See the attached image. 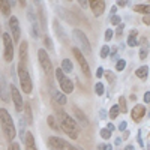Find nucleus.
<instances>
[{
	"mask_svg": "<svg viewBox=\"0 0 150 150\" xmlns=\"http://www.w3.org/2000/svg\"><path fill=\"white\" fill-rule=\"evenodd\" d=\"M57 117L60 120V125L63 126L62 131L66 132V135H69L71 138L77 140L78 138V125H77V122H75L71 116H68L63 110H57Z\"/></svg>",
	"mask_w": 150,
	"mask_h": 150,
	"instance_id": "obj_1",
	"label": "nucleus"
},
{
	"mask_svg": "<svg viewBox=\"0 0 150 150\" xmlns=\"http://www.w3.org/2000/svg\"><path fill=\"white\" fill-rule=\"evenodd\" d=\"M0 125H2V129L6 135V138L12 143V140L17 137V129H15L14 120H12L6 108H0Z\"/></svg>",
	"mask_w": 150,
	"mask_h": 150,
	"instance_id": "obj_2",
	"label": "nucleus"
},
{
	"mask_svg": "<svg viewBox=\"0 0 150 150\" xmlns=\"http://www.w3.org/2000/svg\"><path fill=\"white\" fill-rule=\"evenodd\" d=\"M17 71H18V78H20V84H21V90L24 93H32L33 83H32V78H30V74L27 71V66L23 65L20 62L18 66H17Z\"/></svg>",
	"mask_w": 150,
	"mask_h": 150,
	"instance_id": "obj_3",
	"label": "nucleus"
},
{
	"mask_svg": "<svg viewBox=\"0 0 150 150\" xmlns=\"http://www.w3.org/2000/svg\"><path fill=\"white\" fill-rule=\"evenodd\" d=\"M72 38L74 41L77 42L78 45V50L83 53V54H92V47H90V42L87 39V36L80 30V29H75L72 30Z\"/></svg>",
	"mask_w": 150,
	"mask_h": 150,
	"instance_id": "obj_4",
	"label": "nucleus"
},
{
	"mask_svg": "<svg viewBox=\"0 0 150 150\" xmlns=\"http://www.w3.org/2000/svg\"><path fill=\"white\" fill-rule=\"evenodd\" d=\"M48 146L51 147V150H83L80 147H75L71 143H68L63 138H59V137H50L48 138Z\"/></svg>",
	"mask_w": 150,
	"mask_h": 150,
	"instance_id": "obj_5",
	"label": "nucleus"
},
{
	"mask_svg": "<svg viewBox=\"0 0 150 150\" xmlns=\"http://www.w3.org/2000/svg\"><path fill=\"white\" fill-rule=\"evenodd\" d=\"M54 74H56V77H57V81H59V84H60L62 92H63L65 95L72 93V92H74V83H72V81L66 77V75H65V72L62 71V68L56 69Z\"/></svg>",
	"mask_w": 150,
	"mask_h": 150,
	"instance_id": "obj_6",
	"label": "nucleus"
},
{
	"mask_svg": "<svg viewBox=\"0 0 150 150\" xmlns=\"http://www.w3.org/2000/svg\"><path fill=\"white\" fill-rule=\"evenodd\" d=\"M2 38H3V57L8 63H11L14 60V42H12L8 33H3Z\"/></svg>",
	"mask_w": 150,
	"mask_h": 150,
	"instance_id": "obj_7",
	"label": "nucleus"
},
{
	"mask_svg": "<svg viewBox=\"0 0 150 150\" xmlns=\"http://www.w3.org/2000/svg\"><path fill=\"white\" fill-rule=\"evenodd\" d=\"M38 59H39V63H41V66H42V69H44V72L48 75V77H51L53 75V72H54V69H53V63H51V60H50V57H48V53L45 51V50H39L38 51Z\"/></svg>",
	"mask_w": 150,
	"mask_h": 150,
	"instance_id": "obj_8",
	"label": "nucleus"
},
{
	"mask_svg": "<svg viewBox=\"0 0 150 150\" xmlns=\"http://www.w3.org/2000/svg\"><path fill=\"white\" fill-rule=\"evenodd\" d=\"M72 53H74L75 59H77V62H78V65H80V68H81L83 74L86 75V77H90V68H89V63H87V60H86L84 54L80 51V50H78L77 47L72 48Z\"/></svg>",
	"mask_w": 150,
	"mask_h": 150,
	"instance_id": "obj_9",
	"label": "nucleus"
},
{
	"mask_svg": "<svg viewBox=\"0 0 150 150\" xmlns=\"http://www.w3.org/2000/svg\"><path fill=\"white\" fill-rule=\"evenodd\" d=\"M27 20L32 24V30H30L32 36L35 38V39H38V38H39V24H38V17H36V14H35V11H33L32 6L27 9Z\"/></svg>",
	"mask_w": 150,
	"mask_h": 150,
	"instance_id": "obj_10",
	"label": "nucleus"
},
{
	"mask_svg": "<svg viewBox=\"0 0 150 150\" xmlns=\"http://www.w3.org/2000/svg\"><path fill=\"white\" fill-rule=\"evenodd\" d=\"M9 89H11V98H12V101H14V107L17 110V112H20L23 108H24V101H23V98L17 89V86H9Z\"/></svg>",
	"mask_w": 150,
	"mask_h": 150,
	"instance_id": "obj_11",
	"label": "nucleus"
},
{
	"mask_svg": "<svg viewBox=\"0 0 150 150\" xmlns=\"http://www.w3.org/2000/svg\"><path fill=\"white\" fill-rule=\"evenodd\" d=\"M9 29L12 32V38H14V42L18 44L20 38H21V27H20V21L17 17H11L9 18Z\"/></svg>",
	"mask_w": 150,
	"mask_h": 150,
	"instance_id": "obj_12",
	"label": "nucleus"
},
{
	"mask_svg": "<svg viewBox=\"0 0 150 150\" xmlns=\"http://www.w3.org/2000/svg\"><path fill=\"white\" fill-rule=\"evenodd\" d=\"M89 3H90V9H92L95 17H99V15L104 14V11H105V2L104 0H92Z\"/></svg>",
	"mask_w": 150,
	"mask_h": 150,
	"instance_id": "obj_13",
	"label": "nucleus"
},
{
	"mask_svg": "<svg viewBox=\"0 0 150 150\" xmlns=\"http://www.w3.org/2000/svg\"><path fill=\"white\" fill-rule=\"evenodd\" d=\"M144 114H146V107H144V105H141V104L135 105V107L132 108V111H131L132 120H134L135 123L141 122V120H143V117H144Z\"/></svg>",
	"mask_w": 150,
	"mask_h": 150,
	"instance_id": "obj_14",
	"label": "nucleus"
},
{
	"mask_svg": "<svg viewBox=\"0 0 150 150\" xmlns=\"http://www.w3.org/2000/svg\"><path fill=\"white\" fill-rule=\"evenodd\" d=\"M50 92H51V96H53V99H54V102L56 104H59V105H65L66 102H68V98H66V95L65 93H60L56 87H50Z\"/></svg>",
	"mask_w": 150,
	"mask_h": 150,
	"instance_id": "obj_15",
	"label": "nucleus"
},
{
	"mask_svg": "<svg viewBox=\"0 0 150 150\" xmlns=\"http://www.w3.org/2000/svg\"><path fill=\"white\" fill-rule=\"evenodd\" d=\"M9 93H11V89L6 84V80L3 77H0V99L8 102L9 101Z\"/></svg>",
	"mask_w": 150,
	"mask_h": 150,
	"instance_id": "obj_16",
	"label": "nucleus"
},
{
	"mask_svg": "<svg viewBox=\"0 0 150 150\" xmlns=\"http://www.w3.org/2000/svg\"><path fill=\"white\" fill-rule=\"evenodd\" d=\"M74 112H75V117H77L78 120V125H81V126H89V119L86 117V114L77 107H74Z\"/></svg>",
	"mask_w": 150,
	"mask_h": 150,
	"instance_id": "obj_17",
	"label": "nucleus"
},
{
	"mask_svg": "<svg viewBox=\"0 0 150 150\" xmlns=\"http://www.w3.org/2000/svg\"><path fill=\"white\" fill-rule=\"evenodd\" d=\"M53 26H54V29H56V35L59 36V39L62 41V42H68V36H66V33L63 32V27L60 26V23L57 21V20H54L53 21Z\"/></svg>",
	"mask_w": 150,
	"mask_h": 150,
	"instance_id": "obj_18",
	"label": "nucleus"
},
{
	"mask_svg": "<svg viewBox=\"0 0 150 150\" xmlns=\"http://www.w3.org/2000/svg\"><path fill=\"white\" fill-rule=\"evenodd\" d=\"M24 144H26V150H38L36 149V143H35V137L32 132H26L24 137Z\"/></svg>",
	"mask_w": 150,
	"mask_h": 150,
	"instance_id": "obj_19",
	"label": "nucleus"
},
{
	"mask_svg": "<svg viewBox=\"0 0 150 150\" xmlns=\"http://www.w3.org/2000/svg\"><path fill=\"white\" fill-rule=\"evenodd\" d=\"M27 48H29V44L26 41H23L20 45V59L23 65H27Z\"/></svg>",
	"mask_w": 150,
	"mask_h": 150,
	"instance_id": "obj_20",
	"label": "nucleus"
},
{
	"mask_svg": "<svg viewBox=\"0 0 150 150\" xmlns=\"http://www.w3.org/2000/svg\"><path fill=\"white\" fill-rule=\"evenodd\" d=\"M138 44H141L140 59L144 60V59H147V54H149V41H147V38H141V41H140Z\"/></svg>",
	"mask_w": 150,
	"mask_h": 150,
	"instance_id": "obj_21",
	"label": "nucleus"
},
{
	"mask_svg": "<svg viewBox=\"0 0 150 150\" xmlns=\"http://www.w3.org/2000/svg\"><path fill=\"white\" fill-rule=\"evenodd\" d=\"M24 116H26V122H27L29 125L33 123V114H32L30 102H26V104H24Z\"/></svg>",
	"mask_w": 150,
	"mask_h": 150,
	"instance_id": "obj_22",
	"label": "nucleus"
},
{
	"mask_svg": "<svg viewBox=\"0 0 150 150\" xmlns=\"http://www.w3.org/2000/svg\"><path fill=\"white\" fill-rule=\"evenodd\" d=\"M135 75H137V77H138L140 80H146V78H147V75H149V66H147V65L140 66L138 69L135 71Z\"/></svg>",
	"mask_w": 150,
	"mask_h": 150,
	"instance_id": "obj_23",
	"label": "nucleus"
},
{
	"mask_svg": "<svg viewBox=\"0 0 150 150\" xmlns=\"http://www.w3.org/2000/svg\"><path fill=\"white\" fill-rule=\"evenodd\" d=\"M0 12H2L5 17H8L11 14V3L6 2V0H0Z\"/></svg>",
	"mask_w": 150,
	"mask_h": 150,
	"instance_id": "obj_24",
	"label": "nucleus"
},
{
	"mask_svg": "<svg viewBox=\"0 0 150 150\" xmlns=\"http://www.w3.org/2000/svg\"><path fill=\"white\" fill-rule=\"evenodd\" d=\"M134 11L135 12H140V14H144V15H150V5H137L134 6Z\"/></svg>",
	"mask_w": 150,
	"mask_h": 150,
	"instance_id": "obj_25",
	"label": "nucleus"
},
{
	"mask_svg": "<svg viewBox=\"0 0 150 150\" xmlns=\"http://www.w3.org/2000/svg\"><path fill=\"white\" fill-rule=\"evenodd\" d=\"M36 5L39 6V12H38V15H39V21H41L42 30H47V20H45V14H44V9L41 8V3H39V2H36Z\"/></svg>",
	"mask_w": 150,
	"mask_h": 150,
	"instance_id": "obj_26",
	"label": "nucleus"
},
{
	"mask_svg": "<svg viewBox=\"0 0 150 150\" xmlns=\"http://www.w3.org/2000/svg\"><path fill=\"white\" fill-rule=\"evenodd\" d=\"M72 69H74V66H72V62H71L69 59L62 60V71L66 72V74H69V72H72Z\"/></svg>",
	"mask_w": 150,
	"mask_h": 150,
	"instance_id": "obj_27",
	"label": "nucleus"
},
{
	"mask_svg": "<svg viewBox=\"0 0 150 150\" xmlns=\"http://www.w3.org/2000/svg\"><path fill=\"white\" fill-rule=\"evenodd\" d=\"M128 45L129 47H137V45H138V41H137V30L135 29L131 30V35L128 38Z\"/></svg>",
	"mask_w": 150,
	"mask_h": 150,
	"instance_id": "obj_28",
	"label": "nucleus"
},
{
	"mask_svg": "<svg viewBox=\"0 0 150 150\" xmlns=\"http://www.w3.org/2000/svg\"><path fill=\"white\" fill-rule=\"evenodd\" d=\"M47 122H48V126L51 128V129H54L56 132H59V131H62V128H59L57 126V122H56V119H54V116H48V119H47Z\"/></svg>",
	"mask_w": 150,
	"mask_h": 150,
	"instance_id": "obj_29",
	"label": "nucleus"
},
{
	"mask_svg": "<svg viewBox=\"0 0 150 150\" xmlns=\"http://www.w3.org/2000/svg\"><path fill=\"white\" fill-rule=\"evenodd\" d=\"M119 110H120V112H125V114H126L128 104H126V98H125V96H120L119 98Z\"/></svg>",
	"mask_w": 150,
	"mask_h": 150,
	"instance_id": "obj_30",
	"label": "nucleus"
},
{
	"mask_svg": "<svg viewBox=\"0 0 150 150\" xmlns=\"http://www.w3.org/2000/svg\"><path fill=\"white\" fill-rule=\"evenodd\" d=\"M95 92H96V95H98V96H102V95H104V92H105V87H104V84H102L101 81L95 84Z\"/></svg>",
	"mask_w": 150,
	"mask_h": 150,
	"instance_id": "obj_31",
	"label": "nucleus"
},
{
	"mask_svg": "<svg viewBox=\"0 0 150 150\" xmlns=\"http://www.w3.org/2000/svg\"><path fill=\"white\" fill-rule=\"evenodd\" d=\"M18 123H20V137H21V140L24 141V137H26V126H24V120L20 117V120H18Z\"/></svg>",
	"mask_w": 150,
	"mask_h": 150,
	"instance_id": "obj_32",
	"label": "nucleus"
},
{
	"mask_svg": "<svg viewBox=\"0 0 150 150\" xmlns=\"http://www.w3.org/2000/svg\"><path fill=\"white\" fill-rule=\"evenodd\" d=\"M120 114V110H119V105H114V107H111V110H110V117L111 119H116L117 116Z\"/></svg>",
	"mask_w": 150,
	"mask_h": 150,
	"instance_id": "obj_33",
	"label": "nucleus"
},
{
	"mask_svg": "<svg viewBox=\"0 0 150 150\" xmlns=\"http://www.w3.org/2000/svg\"><path fill=\"white\" fill-rule=\"evenodd\" d=\"M110 53H111V48H110L108 45H104V47L101 48V54H99V56H101L102 59H105V57H108Z\"/></svg>",
	"mask_w": 150,
	"mask_h": 150,
	"instance_id": "obj_34",
	"label": "nucleus"
},
{
	"mask_svg": "<svg viewBox=\"0 0 150 150\" xmlns=\"http://www.w3.org/2000/svg\"><path fill=\"white\" fill-rule=\"evenodd\" d=\"M110 21H111V24H114V26H120V24H122V23H120L122 20H120V17H119L117 14H116V15H111V17H110Z\"/></svg>",
	"mask_w": 150,
	"mask_h": 150,
	"instance_id": "obj_35",
	"label": "nucleus"
},
{
	"mask_svg": "<svg viewBox=\"0 0 150 150\" xmlns=\"http://www.w3.org/2000/svg\"><path fill=\"white\" fill-rule=\"evenodd\" d=\"M125 66H126V62H125L123 59H120V60L117 62V63H116V69H117V71H123V69H125Z\"/></svg>",
	"mask_w": 150,
	"mask_h": 150,
	"instance_id": "obj_36",
	"label": "nucleus"
},
{
	"mask_svg": "<svg viewBox=\"0 0 150 150\" xmlns=\"http://www.w3.org/2000/svg\"><path fill=\"white\" fill-rule=\"evenodd\" d=\"M105 77H107V80H108L110 83H114V80H116V75L112 74L111 71H107V72H105Z\"/></svg>",
	"mask_w": 150,
	"mask_h": 150,
	"instance_id": "obj_37",
	"label": "nucleus"
},
{
	"mask_svg": "<svg viewBox=\"0 0 150 150\" xmlns=\"http://www.w3.org/2000/svg\"><path fill=\"white\" fill-rule=\"evenodd\" d=\"M99 134H101V137H102L104 140H108L110 137H111V132L108 129H101V132H99Z\"/></svg>",
	"mask_w": 150,
	"mask_h": 150,
	"instance_id": "obj_38",
	"label": "nucleus"
},
{
	"mask_svg": "<svg viewBox=\"0 0 150 150\" xmlns=\"http://www.w3.org/2000/svg\"><path fill=\"white\" fill-rule=\"evenodd\" d=\"M44 42H45V47L47 48H53V44H51V39H50L48 36H45L44 38Z\"/></svg>",
	"mask_w": 150,
	"mask_h": 150,
	"instance_id": "obj_39",
	"label": "nucleus"
},
{
	"mask_svg": "<svg viewBox=\"0 0 150 150\" xmlns=\"http://www.w3.org/2000/svg\"><path fill=\"white\" fill-rule=\"evenodd\" d=\"M108 117V114H107V111L105 110H99V119H102V120H105Z\"/></svg>",
	"mask_w": 150,
	"mask_h": 150,
	"instance_id": "obj_40",
	"label": "nucleus"
},
{
	"mask_svg": "<svg viewBox=\"0 0 150 150\" xmlns=\"http://www.w3.org/2000/svg\"><path fill=\"white\" fill-rule=\"evenodd\" d=\"M137 141H138V144L143 147L144 146V143H143V138H141V131H138L137 132Z\"/></svg>",
	"mask_w": 150,
	"mask_h": 150,
	"instance_id": "obj_41",
	"label": "nucleus"
},
{
	"mask_svg": "<svg viewBox=\"0 0 150 150\" xmlns=\"http://www.w3.org/2000/svg\"><path fill=\"white\" fill-rule=\"evenodd\" d=\"M112 38V30L111 29H107V32H105V41H110Z\"/></svg>",
	"mask_w": 150,
	"mask_h": 150,
	"instance_id": "obj_42",
	"label": "nucleus"
},
{
	"mask_svg": "<svg viewBox=\"0 0 150 150\" xmlns=\"http://www.w3.org/2000/svg\"><path fill=\"white\" fill-rule=\"evenodd\" d=\"M98 149H99V150H111L112 147H111L110 144H99Z\"/></svg>",
	"mask_w": 150,
	"mask_h": 150,
	"instance_id": "obj_43",
	"label": "nucleus"
},
{
	"mask_svg": "<svg viewBox=\"0 0 150 150\" xmlns=\"http://www.w3.org/2000/svg\"><path fill=\"white\" fill-rule=\"evenodd\" d=\"M9 150H20V144L12 141V143H11V146H9Z\"/></svg>",
	"mask_w": 150,
	"mask_h": 150,
	"instance_id": "obj_44",
	"label": "nucleus"
},
{
	"mask_svg": "<svg viewBox=\"0 0 150 150\" xmlns=\"http://www.w3.org/2000/svg\"><path fill=\"white\" fill-rule=\"evenodd\" d=\"M126 126H128V123H126V122H120V125H119V129L125 132V131H128V129H126Z\"/></svg>",
	"mask_w": 150,
	"mask_h": 150,
	"instance_id": "obj_45",
	"label": "nucleus"
},
{
	"mask_svg": "<svg viewBox=\"0 0 150 150\" xmlns=\"http://www.w3.org/2000/svg\"><path fill=\"white\" fill-rule=\"evenodd\" d=\"M123 29H125V26H123V24H120V26H117L116 35H117V36H122V33H123Z\"/></svg>",
	"mask_w": 150,
	"mask_h": 150,
	"instance_id": "obj_46",
	"label": "nucleus"
},
{
	"mask_svg": "<svg viewBox=\"0 0 150 150\" xmlns=\"http://www.w3.org/2000/svg\"><path fill=\"white\" fill-rule=\"evenodd\" d=\"M104 74H105V71H104L102 68H98V71H96V77H98V78H102Z\"/></svg>",
	"mask_w": 150,
	"mask_h": 150,
	"instance_id": "obj_47",
	"label": "nucleus"
},
{
	"mask_svg": "<svg viewBox=\"0 0 150 150\" xmlns=\"http://www.w3.org/2000/svg\"><path fill=\"white\" fill-rule=\"evenodd\" d=\"M78 5H81V8H89V6H90V3H89V2H86V0H80Z\"/></svg>",
	"mask_w": 150,
	"mask_h": 150,
	"instance_id": "obj_48",
	"label": "nucleus"
},
{
	"mask_svg": "<svg viewBox=\"0 0 150 150\" xmlns=\"http://www.w3.org/2000/svg\"><path fill=\"white\" fill-rule=\"evenodd\" d=\"M144 102L146 104H150V92H146L144 93Z\"/></svg>",
	"mask_w": 150,
	"mask_h": 150,
	"instance_id": "obj_49",
	"label": "nucleus"
},
{
	"mask_svg": "<svg viewBox=\"0 0 150 150\" xmlns=\"http://www.w3.org/2000/svg\"><path fill=\"white\" fill-rule=\"evenodd\" d=\"M143 23L147 24V26H150V15H146V17L143 18Z\"/></svg>",
	"mask_w": 150,
	"mask_h": 150,
	"instance_id": "obj_50",
	"label": "nucleus"
},
{
	"mask_svg": "<svg viewBox=\"0 0 150 150\" xmlns=\"http://www.w3.org/2000/svg\"><path fill=\"white\" fill-rule=\"evenodd\" d=\"M107 129H108L110 132H112V131H114V125H112V123H108V125H107Z\"/></svg>",
	"mask_w": 150,
	"mask_h": 150,
	"instance_id": "obj_51",
	"label": "nucleus"
},
{
	"mask_svg": "<svg viewBox=\"0 0 150 150\" xmlns=\"http://www.w3.org/2000/svg\"><path fill=\"white\" fill-rule=\"evenodd\" d=\"M128 5V2H123V0H119L117 2V6H126Z\"/></svg>",
	"mask_w": 150,
	"mask_h": 150,
	"instance_id": "obj_52",
	"label": "nucleus"
},
{
	"mask_svg": "<svg viewBox=\"0 0 150 150\" xmlns=\"http://www.w3.org/2000/svg\"><path fill=\"white\" fill-rule=\"evenodd\" d=\"M116 11H117V6H112L111 8V15H116Z\"/></svg>",
	"mask_w": 150,
	"mask_h": 150,
	"instance_id": "obj_53",
	"label": "nucleus"
},
{
	"mask_svg": "<svg viewBox=\"0 0 150 150\" xmlns=\"http://www.w3.org/2000/svg\"><path fill=\"white\" fill-rule=\"evenodd\" d=\"M128 137H129V131H125V134H123V138H125V140H126V138H128Z\"/></svg>",
	"mask_w": 150,
	"mask_h": 150,
	"instance_id": "obj_54",
	"label": "nucleus"
},
{
	"mask_svg": "<svg viewBox=\"0 0 150 150\" xmlns=\"http://www.w3.org/2000/svg\"><path fill=\"white\" fill-rule=\"evenodd\" d=\"M125 150H134V146H126V149Z\"/></svg>",
	"mask_w": 150,
	"mask_h": 150,
	"instance_id": "obj_55",
	"label": "nucleus"
},
{
	"mask_svg": "<svg viewBox=\"0 0 150 150\" xmlns=\"http://www.w3.org/2000/svg\"><path fill=\"white\" fill-rule=\"evenodd\" d=\"M114 143H116V146H119V144H120V143H122V140H120V138H117V140H116V141H114Z\"/></svg>",
	"mask_w": 150,
	"mask_h": 150,
	"instance_id": "obj_56",
	"label": "nucleus"
},
{
	"mask_svg": "<svg viewBox=\"0 0 150 150\" xmlns=\"http://www.w3.org/2000/svg\"><path fill=\"white\" fill-rule=\"evenodd\" d=\"M147 150H150V143H149V144H147Z\"/></svg>",
	"mask_w": 150,
	"mask_h": 150,
	"instance_id": "obj_57",
	"label": "nucleus"
},
{
	"mask_svg": "<svg viewBox=\"0 0 150 150\" xmlns=\"http://www.w3.org/2000/svg\"><path fill=\"white\" fill-rule=\"evenodd\" d=\"M0 33H2V30H0Z\"/></svg>",
	"mask_w": 150,
	"mask_h": 150,
	"instance_id": "obj_58",
	"label": "nucleus"
}]
</instances>
